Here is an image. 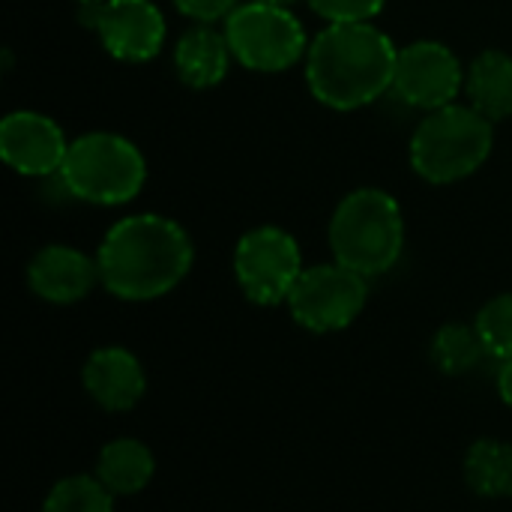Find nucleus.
<instances>
[{
    "label": "nucleus",
    "mask_w": 512,
    "mask_h": 512,
    "mask_svg": "<svg viewBox=\"0 0 512 512\" xmlns=\"http://www.w3.org/2000/svg\"><path fill=\"white\" fill-rule=\"evenodd\" d=\"M393 93L420 111H438L465 93V66L456 51L438 39H417L399 48Z\"/></svg>",
    "instance_id": "nucleus-10"
},
{
    "label": "nucleus",
    "mask_w": 512,
    "mask_h": 512,
    "mask_svg": "<svg viewBox=\"0 0 512 512\" xmlns=\"http://www.w3.org/2000/svg\"><path fill=\"white\" fill-rule=\"evenodd\" d=\"M72 3H78V9H81V6H99V3H105V0H72Z\"/></svg>",
    "instance_id": "nucleus-25"
},
{
    "label": "nucleus",
    "mask_w": 512,
    "mask_h": 512,
    "mask_svg": "<svg viewBox=\"0 0 512 512\" xmlns=\"http://www.w3.org/2000/svg\"><path fill=\"white\" fill-rule=\"evenodd\" d=\"M93 474L114 498H132L153 483L156 456L138 438H114L99 450Z\"/></svg>",
    "instance_id": "nucleus-16"
},
{
    "label": "nucleus",
    "mask_w": 512,
    "mask_h": 512,
    "mask_svg": "<svg viewBox=\"0 0 512 512\" xmlns=\"http://www.w3.org/2000/svg\"><path fill=\"white\" fill-rule=\"evenodd\" d=\"M492 147L495 123L468 102H453L423 114L408 144V162L423 183L450 186L474 177L489 162Z\"/></svg>",
    "instance_id": "nucleus-4"
},
{
    "label": "nucleus",
    "mask_w": 512,
    "mask_h": 512,
    "mask_svg": "<svg viewBox=\"0 0 512 512\" xmlns=\"http://www.w3.org/2000/svg\"><path fill=\"white\" fill-rule=\"evenodd\" d=\"M399 45L372 21L324 24L306 51V87L324 108L357 111L393 90Z\"/></svg>",
    "instance_id": "nucleus-2"
},
{
    "label": "nucleus",
    "mask_w": 512,
    "mask_h": 512,
    "mask_svg": "<svg viewBox=\"0 0 512 512\" xmlns=\"http://www.w3.org/2000/svg\"><path fill=\"white\" fill-rule=\"evenodd\" d=\"M495 387H498L501 402H504L507 408H512V360H501L498 375H495Z\"/></svg>",
    "instance_id": "nucleus-23"
},
{
    "label": "nucleus",
    "mask_w": 512,
    "mask_h": 512,
    "mask_svg": "<svg viewBox=\"0 0 512 512\" xmlns=\"http://www.w3.org/2000/svg\"><path fill=\"white\" fill-rule=\"evenodd\" d=\"M231 270L249 303L273 309L288 303L306 267L300 243L291 231L279 225H258L237 240Z\"/></svg>",
    "instance_id": "nucleus-7"
},
{
    "label": "nucleus",
    "mask_w": 512,
    "mask_h": 512,
    "mask_svg": "<svg viewBox=\"0 0 512 512\" xmlns=\"http://www.w3.org/2000/svg\"><path fill=\"white\" fill-rule=\"evenodd\" d=\"M171 3L192 24H216L225 21L243 0H171Z\"/></svg>",
    "instance_id": "nucleus-22"
},
{
    "label": "nucleus",
    "mask_w": 512,
    "mask_h": 512,
    "mask_svg": "<svg viewBox=\"0 0 512 512\" xmlns=\"http://www.w3.org/2000/svg\"><path fill=\"white\" fill-rule=\"evenodd\" d=\"M465 96L486 120L504 123L512 117V54L501 48L480 51L465 69Z\"/></svg>",
    "instance_id": "nucleus-15"
},
{
    "label": "nucleus",
    "mask_w": 512,
    "mask_h": 512,
    "mask_svg": "<svg viewBox=\"0 0 512 512\" xmlns=\"http://www.w3.org/2000/svg\"><path fill=\"white\" fill-rule=\"evenodd\" d=\"M174 72L192 90H210L225 81L234 54L225 39V30L213 24H192L174 42Z\"/></svg>",
    "instance_id": "nucleus-14"
},
{
    "label": "nucleus",
    "mask_w": 512,
    "mask_h": 512,
    "mask_svg": "<svg viewBox=\"0 0 512 512\" xmlns=\"http://www.w3.org/2000/svg\"><path fill=\"white\" fill-rule=\"evenodd\" d=\"M81 21L90 27L108 57L120 63H150L162 54L168 24L153 0H105L81 6Z\"/></svg>",
    "instance_id": "nucleus-9"
},
{
    "label": "nucleus",
    "mask_w": 512,
    "mask_h": 512,
    "mask_svg": "<svg viewBox=\"0 0 512 512\" xmlns=\"http://www.w3.org/2000/svg\"><path fill=\"white\" fill-rule=\"evenodd\" d=\"M465 483L480 498H512V444L480 438L465 453Z\"/></svg>",
    "instance_id": "nucleus-17"
},
{
    "label": "nucleus",
    "mask_w": 512,
    "mask_h": 512,
    "mask_svg": "<svg viewBox=\"0 0 512 512\" xmlns=\"http://www.w3.org/2000/svg\"><path fill=\"white\" fill-rule=\"evenodd\" d=\"M114 501L96 474H72L51 486L42 512H114Z\"/></svg>",
    "instance_id": "nucleus-19"
},
{
    "label": "nucleus",
    "mask_w": 512,
    "mask_h": 512,
    "mask_svg": "<svg viewBox=\"0 0 512 512\" xmlns=\"http://www.w3.org/2000/svg\"><path fill=\"white\" fill-rule=\"evenodd\" d=\"M96 285H102L96 258L66 243L42 246L27 264V288L51 306H75Z\"/></svg>",
    "instance_id": "nucleus-12"
},
{
    "label": "nucleus",
    "mask_w": 512,
    "mask_h": 512,
    "mask_svg": "<svg viewBox=\"0 0 512 512\" xmlns=\"http://www.w3.org/2000/svg\"><path fill=\"white\" fill-rule=\"evenodd\" d=\"M57 180L63 192L75 201L120 207L144 192L147 159L126 135L84 132L72 138Z\"/></svg>",
    "instance_id": "nucleus-5"
},
{
    "label": "nucleus",
    "mask_w": 512,
    "mask_h": 512,
    "mask_svg": "<svg viewBox=\"0 0 512 512\" xmlns=\"http://www.w3.org/2000/svg\"><path fill=\"white\" fill-rule=\"evenodd\" d=\"M474 327L489 351V357L512 360V291L492 297L474 318Z\"/></svg>",
    "instance_id": "nucleus-20"
},
{
    "label": "nucleus",
    "mask_w": 512,
    "mask_h": 512,
    "mask_svg": "<svg viewBox=\"0 0 512 512\" xmlns=\"http://www.w3.org/2000/svg\"><path fill=\"white\" fill-rule=\"evenodd\" d=\"M366 300L369 279L339 261H330L306 267L285 306L303 330L327 336L348 330L363 315Z\"/></svg>",
    "instance_id": "nucleus-8"
},
{
    "label": "nucleus",
    "mask_w": 512,
    "mask_h": 512,
    "mask_svg": "<svg viewBox=\"0 0 512 512\" xmlns=\"http://www.w3.org/2000/svg\"><path fill=\"white\" fill-rule=\"evenodd\" d=\"M84 393L93 405L111 414L132 411L147 393V372L144 363L120 345L96 348L81 369Z\"/></svg>",
    "instance_id": "nucleus-13"
},
{
    "label": "nucleus",
    "mask_w": 512,
    "mask_h": 512,
    "mask_svg": "<svg viewBox=\"0 0 512 512\" xmlns=\"http://www.w3.org/2000/svg\"><path fill=\"white\" fill-rule=\"evenodd\" d=\"M333 261L375 279L390 273L405 252V216L399 201L378 186L348 192L327 225Z\"/></svg>",
    "instance_id": "nucleus-3"
},
{
    "label": "nucleus",
    "mask_w": 512,
    "mask_h": 512,
    "mask_svg": "<svg viewBox=\"0 0 512 512\" xmlns=\"http://www.w3.org/2000/svg\"><path fill=\"white\" fill-rule=\"evenodd\" d=\"M69 144L57 120L42 111L18 108L0 120V159L21 177H57Z\"/></svg>",
    "instance_id": "nucleus-11"
},
{
    "label": "nucleus",
    "mask_w": 512,
    "mask_h": 512,
    "mask_svg": "<svg viewBox=\"0 0 512 512\" xmlns=\"http://www.w3.org/2000/svg\"><path fill=\"white\" fill-rule=\"evenodd\" d=\"M258 3H270V6H285V9H294V3H300V0H258Z\"/></svg>",
    "instance_id": "nucleus-24"
},
{
    "label": "nucleus",
    "mask_w": 512,
    "mask_h": 512,
    "mask_svg": "<svg viewBox=\"0 0 512 512\" xmlns=\"http://www.w3.org/2000/svg\"><path fill=\"white\" fill-rule=\"evenodd\" d=\"M309 9L327 24H360L375 21L387 0H306Z\"/></svg>",
    "instance_id": "nucleus-21"
},
{
    "label": "nucleus",
    "mask_w": 512,
    "mask_h": 512,
    "mask_svg": "<svg viewBox=\"0 0 512 512\" xmlns=\"http://www.w3.org/2000/svg\"><path fill=\"white\" fill-rule=\"evenodd\" d=\"M102 288L126 303H150L171 294L195 264L189 231L162 213L117 219L96 249Z\"/></svg>",
    "instance_id": "nucleus-1"
},
{
    "label": "nucleus",
    "mask_w": 512,
    "mask_h": 512,
    "mask_svg": "<svg viewBox=\"0 0 512 512\" xmlns=\"http://www.w3.org/2000/svg\"><path fill=\"white\" fill-rule=\"evenodd\" d=\"M222 30L231 45L234 63L264 75L285 72L300 60H306L312 42L294 9L270 6L258 0H243L222 21Z\"/></svg>",
    "instance_id": "nucleus-6"
},
{
    "label": "nucleus",
    "mask_w": 512,
    "mask_h": 512,
    "mask_svg": "<svg viewBox=\"0 0 512 512\" xmlns=\"http://www.w3.org/2000/svg\"><path fill=\"white\" fill-rule=\"evenodd\" d=\"M432 363L450 375V378H462V375H471L486 357V345L477 333L474 324H444L435 336H432Z\"/></svg>",
    "instance_id": "nucleus-18"
}]
</instances>
